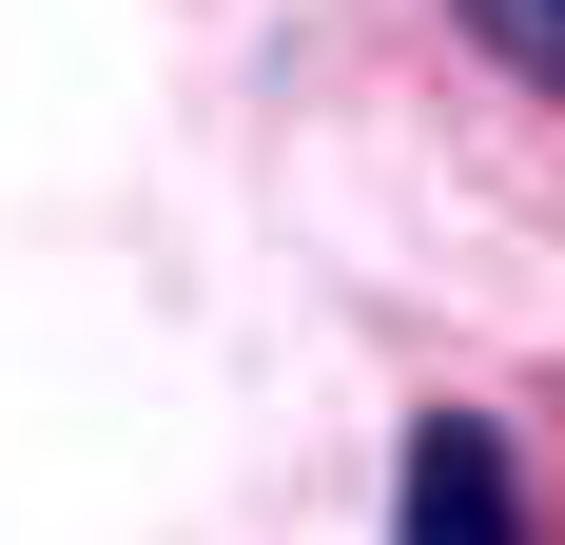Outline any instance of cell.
I'll return each mask as SVG.
<instances>
[{"label": "cell", "mask_w": 565, "mask_h": 545, "mask_svg": "<svg viewBox=\"0 0 565 545\" xmlns=\"http://www.w3.org/2000/svg\"><path fill=\"white\" fill-rule=\"evenodd\" d=\"M449 20H468L488 58H508L526 98H565V0H449Z\"/></svg>", "instance_id": "7a4b0ae2"}, {"label": "cell", "mask_w": 565, "mask_h": 545, "mask_svg": "<svg viewBox=\"0 0 565 545\" xmlns=\"http://www.w3.org/2000/svg\"><path fill=\"white\" fill-rule=\"evenodd\" d=\"M391 545H526V448L488 409H409L391 448Z\"/></svg>", "instance_id": "6da1fadb"}]
</instances>
